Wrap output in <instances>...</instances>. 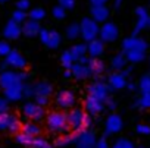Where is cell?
Instances as JSON below:
<instances>
[{"label": "cell", "instance_id": "obj_30", "mask_svg": "<svg viewBox=\"0 0 150 148\" xmlns=\"http://www.w3.org/2000/svg\"><path fill=\"white\" fill-rule=\"evenodd\" d=\"M109 85L112 88H122L124 87V78H122V75H118V73L110 75L109 76Z\"/></svg>", "mask_w": 150, "mask_h": 148}, {"label": "cell", "instance_id": "obj_48", "mask_svg": "<svg viewBox=\"0 0 150 148\" xmlns=\"http://www.w3.org/2000/svg\"><path fill=\"white\" fill-rule=\"evenodd\" d=\"M106 106H108L110 110H113V109H115V101H112V100L106 98Z\"/></svg>", "mask_w": 150, "mask_h": 148}, {"label": "cell", "instance_id": "obj_38", "mask_svg": "<svg viewBox=\"0 0 150 148\" xmlns=\"http://www.w3.org/2000/svg\"><path fill=\"white\" fill-rule=\"evenodd\" d=\"M34 103H37L41 107H44V106L49 104V97H46V95H34Z\"/></svg>", "mask_w": 150, "mask_h": 148}, {"label": "cell", "instance_id": "obj_5", "mask_svg": "<svg viewBox=\"0 0 150 148\" xmlns=\"http://www.w3.org/2000/svg\"><path fill=\"white\" fill-rule=\"evenodd\" d=\"M21 129V122L15 114H11L9 112L6 113H0V130H6V132H18Z\"/></svg>", "mask_w": 150, "mask_h": 148}, {"label": "cell", "instance_id": "obj_37", "mask_svg": "<svg viewBox=\"0 0 150 148\" xmlns=\"http://www.w3.org/2000/svg\"><path fill=\"white\" fill-rule=\"evenodd\" d=\"M11 50H12V48H11L9 43H6V41H0V56L6 57V56L9 54Z\"/></svg>", "mask_w": 150, "mask_h": 148}, {"label": "cell", "instance_id": "obj_46", "mask_svg": "<svg viewBox=\"0 0 150 148\" xmlns=\"http://www.w3.org/2000/svg\"><path fill=\"white\" fill-rule=\"evenodd\" d=\"M108 2V0H90V3L93 6H100V5H105Z\"/></svg>", "mask_w": 150, "mask_h": 148}, {"label": "cell", "instance_id": "obj_35", "mask_svg": "<svg viewBox=\"0 0 150 148\" xmlns=\"http://www.w3.org/2000/svg\"><path fill=\"white\" fill-rule=\"evenodd\" d=\"M16 9L27 12V11L31 9V2H30V0H18V2H16Z\"/></svg>", "mask_w": 150, "mask_h": 148}, {"label": "cell", "instance_id": "obj_21", "mask_svg": "<svg viewBox=\"0 0 150 148\" xmlns=\"http://www.w3.org/2000/svg\"><path fill=\"white\" fill-rule=\"evenodd\" d=\"M88 66H90V70H91V75L93 76H100L102 73L105 72V65L97 57H94V59L91 57L90 62H88Z\"/></svg>", "mask_w": 150, "mask_h": 148}, {"label": "cell", "instance_id": "obj_17", "mask_svg": "<svg viewBox=\"0 0 150 148\" xmlns=\"http://www.w3.org/2000/svg\"><path fill=\"white\" fill-rule=\"evenodd\" d=\"M84 106H86V112L90 116H96V114H99L103 110V103L96 100V98H93V97H90V95L86 98V104Z\"/></svg>", "mask_w": 150, "mask_h": 148}, {"label": "cell", "instance_id": "obj_23", "mask_svg": "<svg viewBox=\"0 0 150 148\" xmlns=\"http://www.w3.org/2000/svg\"><path fill=\"white\" fill-rule=\"evenodd\" d=\"M19 130H22V132H25V133H28L31 136H38L41 133V129H40V126L35 122H27V123L21 125Z\"/></svg>", "mask_w": 150, "mask_h": 148}, {"label": "cell", "instance_id": "obj_39", "mask_svg": "<svg viewBox=\"0 0 150 148\" xmlns=\"http://www.w3.org/2000/svg\"><path fill=\"white\" fill-rule=\"evenodd\" d=\"M124 65H125V60H124L122 56H118V57H115V59L112 60V66H113L115 69H121V67H124Z\"/></svg>", "mask_w": 150, "mask_h": 148}, {"label": "cell", "instance_id": "obj_16", "mask_svg": "<svg viewBox=\"0 0 150 148\" xmlns=\"http://www.w3.org/2000/svg\"><path fill=\"white\" fill-rule=\"evenodd\" d=\"M122 128V120L119 116L116 114H110L106 120V133L105 135H112V133H116L119 132Z\"/></svg>", "mask_w": 150, "mask_h": 148}, {"label": "cell", "instance_id": "obj_29", "mask_svg": "<svg viewBox=\"0 0 150 148\" xmlns=\"http://www.w3.org/2000/svg\"><path fill=\"white\" fill-rule=\"evenodd\" d=\"M66 37L68 40H77L80 37V24H71L66 28Z\"/></svg>", "mask_w": 150, "mask_h": 148}, {"label": "cell", "instance_id": "obj_52", "mask_svg": "<svg viewBox=\"0 0 150 148\" xmlns=\"http://www.w3.org/2000/svg\"><path fill=\"white\" fill-rule=\"evenodd\" d=\"M30 148H37V147H30Z\"/></svg>", "mask_w": 150, "mask_h": 148}, {"label": "cell", "instance_id": "obj_50", "mask_svg": "<svg viewBox=\"0 0 150 148\" xmlns=\"http://www.w3.org/2000/svg\"><path fill=\"white\" fill-rule=\"evenodd\" d=\"M119 5V0H116V2H115V6H118Z\"/></svg>", "mask_w": 150, "mask_h": 148}, {"label": "cell", "instance_id": "obj_41", "mask_svg": "<svg viewBox=\"0 0 150 148\" xmlns=\"http://www.w3.org/2000/svg\"><path fill=\"white\" fill-rule=\"evenodd\" d=\"M24 97L27 98L34 97V85H24Z\"/></svg>", "mask_w": 150, "mask_h": 148}, {"label": "cell", "instance_id": "obj_12", "mask_svg": "<svg viewBox=\"0 0 150 148\" xmlns=\"http://www.w3.org/2000/svg\"><path fill=\"white\" fill-rule=\"evenodd\" d=\"M24 97V84L18 82L15 85H11L5 88V98L8 101H19Z\"/></svg>", "mask_w": 150, "mask_h": 148}, {"label": "cell", "instance_id": "obj_11", "mask_svg": "<svg viewBox=\"0 0 150 148\" xmlns=\"http://www.w3.org/2000/svg\"><path fill=\"white\" fill-rule=\"evenodd\" d=\"M21 82L19 79V75L18 72H13V70H2V73H0V88H8L11 85H15Z\"/></svg>", "mask_w": 150, "mask_h": 148}, {"label": "cell", "instance_id": "obj_45", "mask_svg": "<svg viewBox=\"0 0 150 148\" xmlns=\"http://www.w3.org/2000/svg\"><path fill=\"white\" fill-rule=\"evenodd\" d=\"M94 148H109V147H108V142H106L105 139H100V141L96 142Z\"/></svg>", "mask_w": 150, "mask_h": 148}, {"label": "cell", "instance_id": "obj_26", "mask_svg": "<svg viewBox=\"0 0 150 148\" xmlns=\"http://www.w3.org/2000/svg\"><path fill=\"white\" fill-rule=\"evenodd\" d=\"M34 138L35 136H31V135H28L22 130H18V133H16V142L21 144V145H25V147H31Z\"/></svg>", "mask_w": 150, "mask_h": 148}, {"label": "cell", "instance_id": "obj_44", "mask_svg": "<svg viewBox=\"0 0 150 148\" xmlns=\"http://www.w3.org/2000/svg\"><path fill=\"white\" fill-rule=\"evenodd\" d=\"M91 123H93L91 116H90V114H86V119H84V129H88V128L91 126Z\"/></svg>", "mask_w": 150, "mask_h": 148}, {"label": "cell", "instance_id": "obj_36", "mask_svg": "<svg viewBox=\"0 0 150 148\" xmlns=\"http://www.w3.org/2000/svg\"><path fill=\"white\" fill-rule=\"evenodd\" d=\"M57 3L66 11H72L75 8V0H57Z\"/></svg>", "mask_w": 150, "mask_h": 148}, {"label": "cell", "instance_id": "obj_6", "mask_svg": "<svg viewBox=\"0 0 150 148\" xmlns=\"http://www.w3.org/2000/svg\"><path fill=\"white\" fill-rule=\"evenodd\" d=\"M56 106L62 110H69L72 107H75V104H77V97H75V94L72 91H68V90H63L60 93L56 94Z\"/></svg>", "mask_w": 150, "mask_h": 148}, {"label": "cell", "instance_id": "obj_15", "mask_svg": "<svg viewBox=\"0 0 150 148\" xmlns=\"http://www.w3.org/2000/svg\"><path fill=\"white\" fill-rule=\"evenodd\" d=\"M99 35L103 41H113L118 37V29L113 24H105L99 29Z\"/></svg>", "mask_w": 150, "mask_h": 148}, {"label": "cell", "instance_id": "obj_34", "mask_svg": "<svg viewBox=\"0 0 150 148\" xmlns=\"http://www.w3.org/2000/svg\"><path fill=\"white\" fill-rule=\"evenodd\" d=\"M112 148H134V144L131 141L125 139V138H121V139H118L115 142V145Z\"/></svg>", "mask_w": 150, "mask_h": 148}, {"label": "cell", "instance_id": "obj_32", "mask_svg": "<svg viewBox=\"0 0 150 148\" xmlns=\"http://www.w3.org/2000/svg\"><path fill=\"white\" fill-rule=\"evenodd\" d=\"M31 147H37V148H54L49 141H46V139L41 138V136H35L34 141H33V145H31Z\"/></svg>", "mask_w": 150, "mask_h": 148}, {"label": "cell", "instance_id": "obj_18", "mask_svg": "<svg viewBox=\"0 0 150 148\" xmlns=\"http://www.w3.org/2000/svg\"><path fill=\"white\" fill-rule=\"evenodd\" d=\"M87 53L90 54V57H99L103 53V41L102 40H91L87 44Z\"/></svg>", "mask_w": 150, "mask_h": 148}, {"label": "cell", "instance_id": "obj_40", "mask_svg": "<svg viewBox=\"0 0 150 148\" xmlns=\"http://www.w3.org/2000/svg\"><path fill=\"white\" fill-rule=\"evenodd\" d=\"M9 110V101L5 97H0V113H6Z\"/></svg>", "mask_w": 150, "mask_h": 148}, {"label": "cell", "instance_id": "obj_14", "mask_svg": "<svg viewBox=\"0 0 150 148\" xmlns=\"http://www.w3.org/2000/svg\"><path fill=\"white\" fill-rule=\"evenodd\" d=\"M21 34H22L21 25L16 24V22L12 21V19L6 24V27H5V29H3V35H5V38H8V40H18V38L21 37Z\"/></svg>", "mask_w": 150, "mask_h": 148}, {"label": "cell", "instance_id": "obj_3", "mask_svg": "<svg viewBox=\"0 0 150 148\" xmlns=\"http://www.w3.org/2000/svg\"><path fill=\"white\" fill-rule=\"evenodd\" d=\"M75 132V142L74 145L77 148H94L96 145V135L90 129H80Z\"/></svg>", "mask_w": 150, "mask_h": 148}, {"label": "cell", "instance_id": "obj_2", "mask_svg": "<svg viewBox=\"0 0 150 148\" xmlns=\"http://www.w3.org/2000/svg\"><path fill=\"white\" fill-rule=\"evenodd\" d=\"M99 25L93 18H83L81 24H80V35L83 37V40L86 41H91L99 35Z\"/></svg>", "mask_w": 150, "mask_h": 148}, {"label": "cell", "instance_id": "obj_1", "mask_svg": "<svg viewBox=\"0 0 150 148\" xmlns=\"http://www.w3.org/2000/svg\"><path fill=\"white\" fill-rule=\"evenodd\" d=\"M46 125H47V129L53 133H60V135H65L69 132V126H68V122H66V114L63 112H50L46 117Z\"/></svg>", "mask_w": 150, "mask_h": 148}, {"label": "cell", "instance_id": "obj_4", "mask_svg": "<svg viewBox=\"0 0 150 148\" xmlns=\"http://www.w3.org/2000/svg\"><path fill=\"white\" fill-rule=\"evenodd\" d=\"M84 119H86V113L83 109L80 107H72L69 109V113L66 114V122L69 129L72 130H80L84 129Z\"/></svg>", "mask_w": 150, "mask_h": 148}, {"label": "cell", "instance_id": "obj_7", "mask_svg": "<svg viewBox=\"0 0 150 148\" xmlns=\"http://www.w3.org/2000/svg\"><path fill=\"white\" fill-rule=\"evenodd\" d=\"M22 112H24L25 117H28L33 122H40L44 119V107L38 106L37 103H33V101L25 103L22 107Z\"/></svg>", "mask_w": 150, "mask_h": 148}, {"label": "cell", "instance_id": "obj_25", "mask_svg": "<svg viewBox=\"0 0 150 148\" xmlns=\"http://www.w3.org/2000/svg\"><path fill=\"white\" fill-rule=\"evenodd\" d=\"M75 142V132L72 133H65L62 136H59L56 141H54V145L56 147H66V145H74Z\"/></svg>", "mask_w": 150, "mask_h": 148}, {"label": "cell", "instance_id": "obj_24", "mask_svg": "<svg viewBox=\"0 0 150 148\" xmlns=\"http://www.w3.org/2000/svg\"><path fill=\"white\" fill-rule=\"evenodd\" d=\"M71 54L74 56V59L75 60H78L80 57H83V56H86L87 54V44H84V43H78V44H74L72 47H71Z\"/></svg>", "mask_w": 150, "mask_h": 148}, {"label": "cell", "instance_id": "obj_10", "mask_svg": "<svg viewBox=\"0 0 150 148\" xmlns=\"http://www.w3.org/2000/svg\"><path fill=\"white\" fill-rule=\"evenodd\" d=\"M5 63H6V66H9L12 69H24L27 66L25 57L19 51H16V50H11L9 51V54L6 56Z\"/></svg>", "mask_w": 150, "mask_h": 148}, {"label": "cell", "instance_id": "obj_28", "mask_svg": "<svg viewBox=\"0 0 150 148\" xmlns=\"http://www.w3.org/2000/svg\"><path fill=\"white\" fill-rule=\"evenodd\" d=\"M74 62H75V59H74V56L71 54L69 50H65L60 54V63H62V66L65 69H71V66L74 65Z\"/></svg>", "mask_w": 150, "mask_h": 148}, {"label": "cell", "instance_id": "obj_9", "mask_svg": "<svg viewBox=\"0 0 150 148\" xmlns=\"http://www.w3.org/2000/svg\"><path fill=\"white\" fill-rule=\"evenodd\" d=\"M108 93H109L108 85H105V82H100V81L93 82V84L88 87V95L93 97V98H96V100H99V101H102V103L106 101Z\"/></svg>", "mask_w": 150, "mask_h": 148}, {"label": "cell", "instance_id": "obj_43", "mask_svg": "<svg viewBox=\"0 0 150 148\" xmlns=\"http://www.w3.org/2000/svg\"><path fill=\"white\" fill-rule=\"evenodd\" d=\"M137 132L138 133H143V135H147V133H150V128L149 126H144V125H140V126H137Z\"/></svg>", "mask_w": 150, "mask_h": 148}, {"label": "cell", "instance_id": "obj_19", "mask_svg": "<svg viewBox=\"0 0 150 148\" xmlns=\"http://www.w3.org/2000/svg\"><path fill=\"white\" fill-rule=\"evenodd\" d=\"M91 16L96 22H103L108 16H109V11L105 5H100V6H93L91 8Z\"/></svg>", "mask_w": 150, "mask_h": 148}, {"label": "cell", "instance_id": "obj_8", "mask_svg": "<svg viewBox=\"0 0 150 148\" xmlns=\"http://www.w3.org/2000/svg\"><path fill=\"white\" fill-rule=\"evenodd\" d=\"M71 72H72V76L80 79V81L87 79V78L91 76V70H90L88 63H83V62H78V60H75L74 65L71 66Z\"/></svg>", "mask_w": 150, "mask_h": 148}, {"label": "cell", "instance_id": "obj_49", "mask_svg": "<svg viewBox=\"0 0 150 148\" xmlns=\"http://www.w3.org/2000/svg\"><path fill=\"white\" fill-rule=\"evenodd\" d=\"M63 76H65L66 79L72 78V72H71V69H66V70H65V73H63Z\"/></svg>", "mask_w": 150, "mask_h": 148}, {"label": "cell", "instance_id": "obj_33", "mask_svg": "<svg viewBox=\"0 0 150 148\" xmlns=\"http://www.w3.org/2000/svg\"><path fill=\"white\" fill-rule=\"evenodd\" d=\"M52 16L54 18V19H57V21H62L65 16H66V9H63L62 6H54L53 9H52Z\"/></svg>", "mask_w": 150, "mask_h": 148}, {"label": "cell", "instance_id": "obj_31", "mask_svg": "<svg viewBox=\"0 0 150 148\" xmlns=\"http://www.w3.org/2000/svg\"><path fill=\"white\" fill-rule=\"evenodd\" d=\"M27 18H28V15H27V12H24V11H19V9H16L13 13H12V21H15L16 24H24L25 21H27Z\"/></svg>", "mask_w": 150, "mask_h": 148}, {"label": "cell", "instance_id": "obj_13", "mask_svg": "<svg viewBox=\"0 0 150 148\" xmlns=\"http://www.w3.org/2000/svg\"><path fill=\"white\" fill-rule=\"evenodd\" d=\"M40 29H41V27H40V22H37V21H33V19H28V21H25V22L22 24V27H21V31H22V34H24L25 37H28V38H33V37L38 35Z\"/></svg>", "mask_w": 150, "mask_h": 148}, {"label": "cell", "instance_id": "obj_51", "mask_svg": "<svg viewBox=\"0 0 150 148\" xmlns=\"http://www.w3.org/2000/svg\"><path fill=\"white\" fill-rule=\"evenodd\" d=\"M0 2H9V0H0Z\"/></svg>", "mask_w": 150, "mask_h": 148}, {"label": "cell", "instance_id": "obj_47", "mask_svg": "<svg viewBox=\"0 0 150 148\" xmlns=\"http://www.w3.org/2000/svg\"><path fill=\"white\" fill-rule=\"evenodd\" d=\"M18 75H19V79H21V82H24V81L28 78V73H27V72H19Z\"/></svg>", "mask_w": 150, "mask_h": 148}, {"label": "cell", "instance_id": "obj_42", "mask_svg": "<svg viewBox=\"0 0 150 148\" xmlns=\"http://www.w3.org/2000/svg\"><path fill=\"white\" fill-rule=\"evenodd\" d=\"M38 35H40L41 43H43V44H46V43H47V38H49V29L41 28V29H40V32H38Z\"/></svg>", "mask_w": 150, "mask_h": 148}, {"label": "cell", "instance_id": "obj_22", "mask_svg": "<svg viewBox=\"0 0 150 148\" xmlns=\"http://www.w3.org/2000/svg\"><path fill=\"white\" fill-rule=\"evenodd\" d=\"M60 43H62V35L54 29H49V38H47L46 46L49 48H57L60 46Z\"/></svg>", "mask_w": 150, "mask_h": 148}, {"label": "cell", "instance_id": "obj_20", "mask_svg": "<svg viewBox=\"0 0 150 148\" xmlns=\"http://www.w3.org/2000/svg\"><path fill=\"white\" fill-rule=\"evenodd\" d=\"M53 93V87L49 82H38L37 85H34V95H46L50 97Z\"/></svg>", "mask_w": 150, "mask_h": 148}, {"label": "cell", "instance_id": "obj_27", "mask_svg": "<svg viewBox=\"0 0 150 148\" xmlns=\"http://www.w3.org/2000/svg\"><path fill=\"white\" fill-rule=\"evenodd\" d=\"M28 18L33 19V21L40 22L41 19L46 18V11H44L43 8H34V9H30V12H28Z\"/></svg>", "mask_w": 150, "mask_h": 148}]
</instances>
